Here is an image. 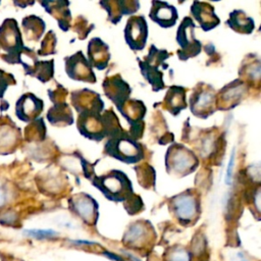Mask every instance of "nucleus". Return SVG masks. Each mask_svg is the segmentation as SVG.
<instances>
[{"mask_svg":"<svg viewBox=\"0 0 261 261\" xmlns=\"http://www.w3.org/2000/svg\"><path fill=\"white\" fill-rule=\"evenodd\" d=\"M91 182L105 198L113 202H125L134 195L133 184L121 170L112 169L105 174L96 175Z\"/></svg>","mask_w":261,"mask_h":261,"instance_id":"1","label":"nucleus"},{"mask_svg":"<svg viewBox=\"0 0 261 261\" xmlns=\"http://www.w3.org/2000/svg\"><path fill=\"white\" fill-rule=\"evenodd\" d=\"M104 154L125 164L139 163L145 157L142 145L132 139L126 130L107 139L104 146Z\"/></svg>","mask_w":261,"mask_h":261,"instance_id":"2","label":"nucleus"},{"mask_svg":"<svg viewBox=\"0 0 261 261\" xmlns=\"http://www.w3.org/2000/svg\"><path fill=\"white\" fill-rule=\"evenodd\" d=\"M165 169L168 174L184 177L196 171L199 158L196 153L181 144H172L168 147L165 157Z\"/></svg>","mask_w":261,"mask_h":261,"instance_id":"3","label":"nucleus"},{"mask_svg":"<svg viewBox=\"0 0 261 261\" xmlns=\"http://www.w3.org/2000/svg\"><path fill=\"white\" fill-rule=\"evenodd\" d=\"M24 47L17 21L6 18L0 25V50L4 52L2 59L10 64H20Z\"/></svg>","mask_w":261,"mask_h":261,"instance_id":"4","label":"nucleus"},{"mask_svg":"<svg viewBox=\"0 0 261 261\" xmlns=\"http://www.w3.org/2000/svg\"><path fill=\"white\" fill-rule=\"evenodd\" d=\"M169 207L182 225H190L200 214V196L196 189H188L170 199Z\"/></svg>","mask_w":261,"mask_h":261,"instance_id":"5","label":"nucleus"},{"mask_svg":"<svg viewBox=\"0 0 261 261\" xmlns=\"http://www.w3.org/2000/svg\"><path fill=\"white\" fill-rule=\"evenodd\" d=\"M188 106L196 117L208 118L216 111V91L209 84L198 83L189 98Z\"/></svg>","mask_w":261,"mask_h":261,"instance_id":"6","label":"nucleus"},{"mask_svg":"<svg viewBox=\"0 0 261 261\" xmlns=\"http://www.w3.org/2000/svg\"><path fill=\"white\" fill-rule=\"evenodd\" d=\"M195 29L196 24L190 16H185L177 28L176 43L179 49L176 54L181 61L198 56L202 50V43L195 37Z\"/></svg>","mask_w":261,"mask_h":261,"instance_id":"7","label":"nucleus"},{"mask_svg":"<svg viewBox=\"0 0 261 261\" xmlns=\"http://www.w3.org/2000/svg\"><path fill=\"white\" fill-rule=\"evenodd\" d=\"M248 85L240 79L226 84L216 93V110L226 111L238 106L248 95Z\"/></svg>","mask_w":261,"mask_h":261,"instance_id":"8","label":"nucleus"},{"mask_svg":"<svg viewBox=\"0 0 261 261\" xmlns=\"http://www.w3.org/2000/svg\"><path fill=\"white\" fill-rule=\"evenodd\" d=\"M124 40L133 51H142L148 39V23L143 15L130 16L124 28Z\"/></svg>","mask_w":261,"mask_h":261,"instance_id":"9","label":"nucleus"},{"mask_svg":"<svg viewBox=\"0 0 261 261\" xmlns=\"http://www.w3.org/2000/svg\"><path fill=\"white\" fill-rule=\"evenodd\" d=\"M65 72L69 79L83 83H96V75L82 51L64 58Z\"/></svg>","mask_w":261,"mask_h":261,"instance_id":"10","label":"nucleus"},{"mask_svg":"<svg viewBox=\"0 0 261 261\" xmlns=\"http://www.w3.org/2000/svg\"><path fill=\"white\" fill-rule=\"evenodd\" d=\"M69 209L84 222L93 225L97 222L99 212L97 201L86 193H77L68 199Z\"/></svg>","mask_w":261,"mask_h":261,"instance_id":"11","label":"nucleus"},{"mask_svg":"<svg viewBox=\"0 0 261 261\" xmlns=\"http://www.w3.org/2000/svg\"><path fill=\"white\" fill-rule=\"evenodd\" d=\"M71 105L75 111L80 113H102L104 110V102L99 93L90 89L75 90L70 94Z\"/></svg>","mask_w":261,"mask_h":261,"instance_id":"12","label":"nucleus"},{"mask_svg":"<svg viewBox=\"0 0 261 261\" xmlns=\"http://www.w3.org/2000/svg\"><path fill=\"white\" fill-rule=\"evenodd\" d=\"M102 88L105 96L115 105L117 110L122 107L132 94L130 86L118 73L105 77Z\"/></svg>","mask_w":261,"mask_h":261,"instance_id":"13","label":"nucleus"},{"mask_svg":"<svg viewBox=\"0 0 261 261\" xmlns=\"http://www.w3.org/2000/svg\"><path fill=\"white\" fill-rule=\"evenodd\" d=\"M76 127L79 133L88 140L101 142L106 138L101 113H80L77 116Z\"/></svg>","mask_w":261,"mask_h":261,"instance_id":"14","label":"nucleus"},{"mask_svg":"<svg viewBox=\"0 0 261 261\" xmlns=\"http://www.w3.org/2000/svg\"><path fill=\"white\" fill-rule=\"evenodd\" d=\"M197 148L203 159L215 162L216 159L219 160V155L223 154L220 150L224 149V139L213 128L205 129L198 136Z\"/></svg>","mask_w":261,"mask_h":261,"instance_id":"15","label":"nucleus"},{"mask_svg":"<svg viewBox=\"0 0 261 261\" xmlns=\"http://www.w3.org/2000/svg\"><path fill=\"white\" fill-rule=\"evenodd\" d=\"M44 102L32 93H25L19 97L15 104V115L23 122H32L39 118L43 112Z\"/></svg>","mask_w":261,"mask_h":261,"instance_id":"16","label":"nucleus"},{"mask_svg":"<svg viewBox=\"0 0 261 261\" xmlns=\"http://www.w3.org/2000/svg\"><path fill=\"white\" fill-rule=\"evenodd\" d=\"M99 4L108 14V20L116 24L122 15H132L140 9V2L137 0H102Z\"/></svg>","mask_w":261,"mask_h":261,"instance_id":"17","label":"nucleus"},{"mask_svg":"<svg viewBox=\"0 0 261 261\" xmlns=\"http://www.w3.org/2000/svg\"><path fill=\"white\" fill-rule=\"evenodd\" d=\"M149 17L159 27L168 29L176 23L178 13L176 8L173 5L168 4L166 1L153 0L151 2Z\"/></svg>","mask_w":261,"mask_h":261,"instance_id":"18","label":"nucleus"},{"mask_svg":"<svg viewBox=\"0 0 261 261\" xmlns=\"http://www.w3.org/2000/svg\"><path fill=\"white\" fill-rule=\"evenodd\" d=\"M190 11L204 32H209L220 23V19L214 12V7L208 2L194 1Z\"/></svg>","mask_w":261,"mask_h":261,"instance_id":"19","label":"nucleus"},{"mask_svg":"<svg viewBox=\"0 0 261 261\" xmlns=\"http://www.w3.org/2000/svg\"><path fill=\"white\" fill-rule=\"evenodd\" d=\"M88 61L91 67L103 70L108 66L110 60L109 46L100 38H92L88 43Z\"/></svg>","mask_w":261,"mask_h":261,"instance_id":"20","label":"nucleus"},{"mask_svg":"<svg viewBox=\"0 0 261 261\" xmlns=\"http://www.w3.org/2000/svg\"><path fill=\"white\" fill-rule=\"evenodd\" d=\"M40 4L44 7L46 12L52 15L58 22V27L61 31L67 32L71 28V12L69 9V1L57 0V1H40Z\"/></svg>","mask_w":261,"mask_h":261,"instance_id":"21","label":"nucleus"},{"mask_svg":"<svg viewBox=\"0 0 261 261\" xmlns=\"http://www.w3.org/2000/svg\"><path fill=\"white\" fill-rule=\"evenodd\" d=\"M261 75V61L255 54H250L245 57L240 68L239 79L245 82L249 88H259Z\"/></svg>","mask_w":261,"mask_h":261,"instance_id":"22","label":"nucleus"},{"mask_svg":"<svg viewBox=\"0 0 261 261\" xmlns=\"http://www.w3.org/2000/svg\"><path fill=\"white\" fill-rule=\"evenodd\" d=\"M162 107L173 116L179 114L181 110L188 107L187 90L181 86L169 87L163 98Z\"/></svg>","mask_w":261,"mask_h":261,"instance_id":"23","label":"nucleus"},{"mask_svg":"<svg viewBox=\"0 0 261 261\" xmlns=\"http://www.w3.org/2000/svg\"><path fill=\"white\" fill-rule=\"evenodd\" d=\"M20 139V130L14 123H0V154L6 155L13 152Z\"/></svg>","mask_w":261,"mask_h":261,"instance_id":"24","label":"nucleus"},{"mask_svg":"<svg viewBox=\"0 0 261 261\" xmlns=\"http://www.w3.org/2000/svg\"><path fill=\"white\" fill-rule=\"evenodd\" d=\"M47 119L52 125L58 127L68 126L74 122L72 110L66 102L54 104L49 108L47 112Z\"/></svg>","mask_w":261,"mask_h":261,"instance_id":"25","label":"nucleus"},{"mask_svg":"<svg viewBox=\"0 0 261 261\" xmlns=\"http://www.w3.org/2000/svg\"><path fill=\"white\" fill-rule=\"evenodd\" d=\"M225 23L236 33L242 35H250L255 30V21L252 17L248 16L242 9L232 10Z\"/></svg>","mask_w":261,"mask_h":261,"instance_id":"26","label":"nucleus"},{"mask_svg":"<svg viewBox=\"0 0 261 261\" xmlns=\"http://www.w3.org/2000/svg\"><path fill=\"white\" fill-rule=\"evenodd\" d=\"M118 111L129 123V125H133L143 121L147 113V108L143 101L129 98Z\"/></svg>","mask_w":261,"mask_h":261,"instance_id":"27","label":"nucleus"},{"mask_svg":"<svg viewBox=\"0 0 261 261\" xmlns=\"http://www.w3.org/2000/svg\"><path fill=\"white\" fill-rule=\"evenodd\" d=\"M21 27L29 41H39L45 32L46 23L37 15H29L22 19Z\"/></svg>","mask_w":261,"mask_h":261,"instance_id":"28","label":"nucleus"},{"mask_svg":"<svg viewBox=\"0 0 261 261\" xmlns=\"http://www.w3.org/2000/svg\"><path fill=\"white\" fill-rule=\"evenodd\" d=\"M149 222L137 221L129 225L123 236V242L129 246H141L149 233Z\"/></svg>","mask_w":261,"mask_h":261,"instance_id":"29","label":"nucleus"},{"mask_svg":"<svg viewBox=\"0 0 261 261\" xmlns=\"http://www.w3.org/2000/svg\"><path fill=\"white\" fill-rule=\"evenodd\" d=\"M138 63L142 75L151 85L152 90L154 92H159L165 88V84L163 81V72L159 70V68L150 66L141 59H138Z\"/></svg>","mask_w":261,"mask_h":261,"instance_id":"30","label":"nucleus"},{"mask_svg":"<svg viewBox=\"0 0 261 261\" xmlns=\"http://www.w3.org/2000/svg\"><path fill=\"white\" fill-rule=\"evenodd\" d=\"M27 74L35 76L41 83L49 82L54 75V60H37Z\"/></svg>","mask_w":261,"mask_h":261,"instance_id":"31","label":"nucleus"},{"mask_svg":"<svg viewBox=\"0 0 261 261\" xmlns=\"http://www.w3.org/2000/svg\"><path fill=\"white\" fill-rule=\"evenodd\" d=\"M139 185L146 190L154 189L156 184L155 169L148 163H142L135 167Z\"/></svg>","mask_w":261,"mask_h":261,"instance_id":"32","label":"nucleus"},{"mask_svg":"<svg viewBox=\"0 0 261 261\" xmlns=\"http://www.w3.org/2000/svg\"><path fill=\"white\" fill-rule=\"evenodd\" d=\"M170 54L165 49H158L155 47V45H151L148 55L143 60L145 63H147L150 66L159 68L160 66L163 67V69H166L168 67V64L165 62L169 58Z\"/></svg>","mask_w":261,"mask_h":261,"instance_id":"33","label":"nucleus"},{"mask_svg":"<svg viewBox=\"0 0 261 261\" xmlns=\"http://www.w3.org/2000/svg\"><path fill=\"white\" fill-rule=\"evenodd\" d=\"M102 119H103V124L106 133V138H112L121 132H123V127L120 125L118 117L116 114L113 112L112 109L104 110L102 113Z\"/></svg>","mask_w":261,"mask_h":261,"instance_id":"34","label":"nucleus"},{"mask_svg":"<svg viewBox=\"0 0 261 261\" xmlns=\"http://www.w3.org/2000/svg\"><path fill=\"white\" fill-rule=\"evenodd\" d=\"M46 138V125L43 118L30 122L24 129V139L29 142H40Z\"/></svg>","mask_w":261,"mask_h":261,"instance_id":"35","label":"nucleus"},{"mask_svg":"<svg viewBox=\"0 0 261 261\" xmlns=\"http://www.w3.org/2000/svg\"><path fill=\"white\" fill-rule=\"evenodd\" d=\"M56 44H57V37L53 31H49L43 41L41 42V47L38 50L37 54L40 56H47L56 53Z\"/></svg>","mask_w":261,"mask_h":261,"instance_id":"36","label":"nucleus"},{"mask_svg":"<svg viewBox=\"0 0 261 261\" xmlns=\"http://www.w3.org/2000/svg\"><path fill=\"white\" fill-rule=\"evenodd\" d=\"M94 29V24L90 23L87 18L80 15L74 19L72 30L77 35L79 39L84 40L88 37V35L91 33V31Z\"/></svg>","mask_w":261,"mask_h":261,"instance_id":"37","label":"nucleus"},{"mask_svg":"<svg viewBox=\"0 0 261 261\" xmlns=\"http://www.w3.org/2000/svg\"><path fill=\"white\" fill-rule=\"evenodd\" d=\"M123 205H124V208L127 211V213L132 214V215L140 212L144 207L142 198L136 194H134L125 202H123Z\"/></svg>","mask_w":261,"mask_h":261,"instance_id":"38","label":"nucleus"},{"mask_svg":"<svg viewBox=\"0 0 261 261\" xmlns=\"http://www.w3.org/2000/svg\"><path fill=\"white\" fill-rule=\"evenodd\" d=\"M68 94L67 89H65L63 86H61L60 84L56 85L55 89H50L48 90V96L50 98V100L53 102V104H57V103H63L66 102V96Z\"/></svg>","mask_w":261,"mask_h":261,"instance_id":"39","label":"nucleus"},{"mask_svg":"<svg viewBox=\"0 0 261 261\" xmlns=\"http://www.w3.org/2000/svg\"><path fill=\"white\" fill-rule=\"evenodd\" d=\"M23 233L28 237L37 239V240H45V239H53L58 236V233L53 229H25Z\"/></svg>","mask_w":261,"mask_h":261,"instance_id":"40","label":"nucleus"},{"mask_svg":"<svg viewBox=\"0 0 261 261\" xmlns=\"http://www.w3.org/2000/svg\"><path fill=\"white\" fill-rule=\"evenodd\" d=\"M15 80L12 74L0 69V99L4 96L7 88L10 85H14Z\"/></svg>","mask_w":261,"mask_h":261,"instance_id":"41","label":"nucleus"},{"mask_svg":"<svg viewBox=\"0 0 261 261\" xmlns=\"http://www.w3.org/2000/svg\"><path fill=\"white\" fill-rule=\"evenodd\" d=\"M79 159H80V162H81V165H82V169H83V173H84V176L86 178H88L89 180H92L96 174H95V171H94V166L95 164H91L89 163L83 156L81 155H77Z\"/></svg>","mask_w":261,"mask_h":261,"instance_id":"42","label":"nucleus"},{"mask_svg":"<svg viewBox=\"0 0 261 261\" xmlns=\"http://www.w3.org/2000/svg\"><path fill=\"white\" fill-rule=\"evenodd\" d=\"M169 261H190V255L185 249H174L171 251Z\"/></svg>","mask_w":261,"mask_h":261,"instance_id":"43","label":"nucleus"},{"mask_svg":"<svg viewBox=\"0 0 261 261\" xmlns=\"http://www.w3.org/2000/svg\"><path fill=\"white\" fill-rule=\"evenodd\" d=\"M9 198V192L8 188L4 185L3 181L0 180V207L4 206Z\"/></svg>","mask_w":261,"mask_h":261,"instance_id":"44","label":"nucleus"},{"mask_svg":"<svg viewBox=\"0 0 261 261\" xmlns=\"http://www.w3.org/2000/svg\"><path fill=\"white\" fill-rule=\"evenodd\" d=\"M233 161H234V149L231 152L230 155V159L228 162V166L226 169V176H225V182L226 184H230L231 180V173H232V167H233Z\"/></svg>","mask_w":261,"mask_h":261,"instance_id":"45","label":"nucleus"},{"mask_svg":"<svg viewBox=\"0 0 261 261\" xmlns=\"http://www.w3.org/2000/svg\"><path fill=\"white\" fill-rule=\"evenodd\" d=\"M14 221H15V216L13 215L12 212H10L9 215H7V214L3 215V217L0 218V222L3 224H11Z\"/></svg>","mask_w":261,"mask_h":261,"instance_id":"46","label":"nucleus"},{"mask_svg":"<svg viewBox=\"0 0 261 261\" xmlns=\"http://www.w3.org/2000/svg\"><path fill=\"white\" fill-rule=\"evenodd\" d=\"M104 255H105L107 258H109V259H111V260H114V261H124L122 257H120V256H118V255H116V254L110 253V252H104Z\"/></svg>","mask_w":261,"mask_h":261,"instance_id":"47","label":"nucleus"},{"mask_svg":"<svg viewBox=\"0 0 261 261\" xmlns=\"http://www.w3.org/2000/svg\"><path fill=\"white\" fill-rule=\"evenodd\" d=\"M72 243L75 244V245H88V246H90V245H97V243H95V242L85 241V240H74V241H72Z\"/></svg>","mask_w":261,"mask_h":261,"instance_id":"48","label":"nucleus"},{"mask_svg":"<svg viewBox=\"0 0 261 261\" xmlns=\"http://www.w3.org/2000/svg\"><path fill=\"white\" fill-rule=\"evenodd\" d=\"M234 261H248V259L246 258V256H245L243 253L239 252V253H237V254H236Z\"/></svg>","mask_w":261,"mask_h":261,"instance_id":"49","label":"nucleus"},{"mask_svg":"<svg viewBox=\"0 0 261 261\" xmlns=\"http://www.w3.org/2000/svg\"><path fill=\"white\" fill-rule=\"evenodd\" d=\"M123 254H124L125 256H127V258L129 259V261H141L139 258H137L136 256H134V255H133V254H130V253L123 252Z\"/></svg>","mask_w":261,"mask_h":261,"instance_id":"50","label":"nucleus"},{"mask_svg":"<svg viewBox=\"0 0 261 261\" xmlns=\"http://www.w3.org/2000/svg\"><path fill=\"white\" fill-rule=\"evenodd\" d=\"M14 4L15 5H18L20 7H25L27 5H30V4H34V1L33 2H17V1H14Z\"/></svg>","mask_w":261,"mask_h":261,"instance_id":"51","label":"nucleus"}]
</instances>
